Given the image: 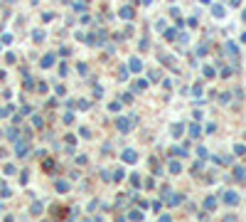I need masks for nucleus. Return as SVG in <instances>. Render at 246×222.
I'll list each match as a JSON object with an SVG mask.
<instances>
[{"label":"nucleus","instance_id":"obj_1","mask_svg":"<svg viewBox=\"0 0 246 222\" xmlns=\"http://www.w3.org/2000/svg\"><path fill=\"white\" fill-rule=\"evenodd\" d=\"M133 123H136V116H133V119H123V116L116 119V128H118L121 133H128L130 128H133Z\"/></svg>","mask_w":246,"mask_h":222},{"label":"nucleus","instance_id":"obj_2","mask_svg":"<svg viewBox=\"0 0 246 222\" xmlns=\"http://www.w3.org/2000/svg\"><path fill=\"white\" fill-rule=\"evenodd\" d=\"M221 197H224V202H226V205H229V207H234V205H239V193H234V190H224L221 193Z\"/></svg>","mask_w":246,"mask_h":222},{"label":"nucleus","instance_id":"obj_3","mask_svg":"<svg viewBox=\"0 0 246 222\" xmlns=\"http://www.w3.org/2000/svg\"><path fill=\"white\" fill-rule=\"evenodd\" d=\"M121 160L123 163H138V153L133 151V148H126V151L121 153Z\"/></svg>","mask_w":246,"mask_h":222},{"label":"nucleus","instance_id":"obj_4","mask_svg":"<svg viewBox=\"0 0 246 222\" xmlns=\"http://www.w3.org/2000/svg\"><path fill=\"white\" fill-rule=\"evenodd\" d=\"M27 151H30V141H17V146H15V153L17 156H27Z\"/></svg>","mask_w":246,"mask_h":222},{"label":"nucleus","instance_id":"obj_5","mask_svg":"<svg viewBox=\"0 0 246 222\" xmlns=\"http://www.w3.org/2000/svg\"><path fill=\"white\" fill-rule=\"evenodd\" d=\"M224 52L229 54V57H231L234 62L239 59V49H236V45H234V42H226V45H224Z\"/></svg>","mask_w":246,"mask_h":222},{"label":"nucleus","instance_id":"obj_6","mask_svg":"<svg viewBox=\"0 0 246 222\" xmlns=\"http://www.w3.org/2000/svg\"><path fill=\"white\" fill-rule=\"evenodd\" d=\"M182 200H185V195H180V193H172L167 197V205L170 207H177V205H182Z\"/></svg>","mask_w":246,"mask_h":222},{"label":"nucleus","instance_id":"obj_7","mask_svg":"<svg viewBox=\"0 0 246 222\" xmlns=\"http://www.w3.org/2000/svg\"><path fill=\"white\" fill-rule=\"evenodd\" d=\"M133 8H130V5H123L121 10H118V17H123V20H133Z\"/></svg>","mask_w":246,"mask_h":222},{"label":"nucleus","instance_id":"obj_8","mask_svg":"<svg viewBox=\"0 0 246 222\" xmlns=\"http://www.w3.org/2000/svg\"><path fill=\"white\" fill-rule=\"evenodd\" d=\"M128 69H130V72H140V69H143V62H140L138 57H133V59L128 62Z\"/></svg>","mask_w":246,"mask_h":222},{"label":"nucleus","instance_id":"obj_9","mask_svg":"<svg viewBox=\"0 0 246 222\" xmlns=\"http://www.w3.org/2000/svg\"><path fill=\"white\" fill-rule=\"evenodd\" d=\"M217 207V197L214 195H209V197H204V210L209 212V210H214Z\"/></svg>","mask_w":246,"mask_h":222},{"label":"nucleus","instance_id":"obj_10","mask_svg":"<svg viewBox=\"0 0 246 222\" xmlns=\"http://www.w3.org/2000/svg\"><path fill=\"white\" fill-rule=\"evenodd\" d=\"M170 195H172V188H170V185H162V188H160V200H165L167 202V197Z\"/></svg>","mask_w":246,"mask_h":222},{"label":"nucleus","instance_id":"obj_11","mask_svg":"<svg viewBox=\"0 0 246 222\" xmlns=\"http://www.w3.org/2000/svg\"><path fill=\"white\" fill-rule=\"evenodd\" d=\"M44 69H49L52 64H54V54H44V57H42V62H40Z\"/></svg>","mask_w":246,"mask_h":222},{"label":"nucleus","instance_id":"obj_12","mask_svg":"<svg viewBox=\"0 0 246 222\" xmlns=\"http://www.w3.org/2000/svg\"><path fill=\"white\" fill-rule=\"evenodd\" d=\"M54 188H57V193H67V190H69V183H67V180H57Z\"/></svg>","mask_w":246,"mask_h":222},{"label":"nucleus","instance_id":"obj_13","mask_svg":"<svg viewBox=\"0 0 246 222\" xmlns=\"http://www.w3.org/2000/svg\"><path fill=\"white\" fill-rule=\"evenodd\" d=\"M145 86H148V79H136L133 82V91H143Z\"/></svg>","mask_w":246,"mask_h":222},{"label":"nucleus","instance_id":"obj_14","mask_svg":"<svg viewBox=\"0 0 246 222\" xmlns=\"http://www.w3.org/2000/svg\"><path fill=\"white\" fill-rule=\"evenodd\" d=\"M234 178H236L239 183H246V170H244V168H234Z\"/></svg>","mask_w":246,"mask_h":222},{"label":"nucleus","instance_id":"obj_15","mask_svg":"<svg viewBox=\"0 0 246 222\" xmlns=\"http://www.w3.org/2000/svg\"><path fill=\"white\" fill-rule=\"evenodd\" d=\"M199 133H202L199 123H192V126H190V138H199Z\"/></svg>","mask_w":246,"mask_h":222},{"label":"nucleus","instance_id":"obj_16","mask_svg":"<svg viewBox=\"0 0 246 222\" xmlns=\"http://www.w3.org/2000/svg\"><path fill=\"white\" fill-rule=\"evenodd\" d=\"M86 5H89V0H77V3H74V10H77V12H84Z\"/></svg>","mask_w":246,"mask_h":222},{"label":"nucleus","instance_id":"obj_17","mask_svg":"<svg viewBox=\"0 0 246 222\" xmlns=\"http://www.w3.org/2000/svg\"><path fill=\"white\" fill-rule=\"evenodd\" d=\"M74 106H77V109H81V111H86V109H91V101L81 99V101H74Z\"/></svg>","mask_w":246,"mask_h":222},{"label":"nucleus","instance_id":"obj_18","mask_svg":"<svg viewBox=\"0 0 246 222\" xmlns=\"http://www.w3.org/2000/svg\"><path fill=\"white\" fill-rule=\"evenodd\" d=\"M224 12H226L224 5H214V8H212V15H214V17H224Z\"/></svg>","mask_w":246,"mask_h":222},{"label":"nucleus","instance_id":"obj_19","mask_svg":"<svg viewBox=\"0 0 246 222\" xmlns=\"http://www.w3.org/2000/svg\"><path fill=\"white\" fill-rule=\"evenodd\" d=\"M32 123H34V128H42V126H44V119H42L40 114H34V116H32Z\"/></svg>","mask_w":246,"mask_h":222},{"label":"nucleus","instance_id":"obj_20","mask_svg":"<svg viewBox=\"0 0 246 222\" xmlns=\"http://www.w3.org/2000/svg\"><path fill=\"white\" fill-rule=\"evenodd\" d=\"M182 131H185V126H182V123H175V126H172V136H175V138H180Z\"/></svg>","mask_w":246,"mask_h":222},{"label":"nucleus","instance_id":"obj_21","mask_svg":"<svg viewBox=\"0 0 246 222\" xmlns=\"http://www.w3.org/2000/svg\"><path fill=\"white\" fill-rule=\"evenodd\" d=\"M128 220H136V222H138V220H143V212H140V210H130V212H128Z\"/></svg>","mask_w":246,"mask_h":222},{"label":"nucleus","instance_id":"obj_22","mask_svg":"<svg viewBox=\"0 0 246 222\" xmlns=\"http://www.w3.org/2000/svg\"><path fill=\"white\" fill-rule=\"evenodd\" d=\"M62 123H67V126H71V123H74V114H71V111H67V114L62 116Z\"/></svg>","mask_w":246,"mask_h":222},{"label":"nucleus","instance_id":"obj_23","mask_svg":"<svg viewBox=\"0 0 246 222\" xmlns=\"http://www.w3.org/2000/svg\"><path fill=\"white\" fill-rule=\"evenodd\" d=\"M182 170V163L180 160H172V163H170V173H180Z\"/></svg>","mask_w":246,"mask_h":222},{"label":"nucleus","instance_id":"obj_24","mask_svg":"<svg viewBox=\"0 0 246 222\" xmlns=\"http://www.w3.org/2000/svg\"><path fill=\"white\" fill-rule=\"evenodd\" d=\"M219 104H231V94H229V91L219 94Z\"/></svg>","mask_w":246,"mask_h":222},{"label":"nucleus","instance_id":"obj_25","mask_svg":"<svg viewBox=\"0 0 246 222\" xmlns=\"http://www.w3.org/2000/svg\"><path fill=\"white\" fill-rule=\"evenodd\" d=\"M128 202H130V200H128L126 195H121V197L116 200V210H118V207H126V205H128Z\"/></svg>","mask_w":246,"mask_h":222},{"label":"nucleus","instance_id":"obj_26","mask_svg":"<svg viewBox=\"0 0 246 222\" xmlns=\"http://www.w3.org/2000/svg\"><path fill=\"white\" fill-rule=\"evenodd\" d=\"M64 215H67V212H64L59 205H54V207H52V217H64Z\"/></svg>","mask_w":246,"mask_h":222},{"label":"nucleus","instance_id":"obj_27","mask_svg":"<svg viewBox=\"0 0 246 222\" xmlns=\"http://www.w3.org/2000/svg\"><path fill=\"white\" fill-rule=\"evenodd\" d=\"M32 40H34V42H42V40H44V32H42V30H34V32H32Z\"/></svg>","mask_w":246,"mask_h":222},{"label":"nucleus","instance_id":"obj_28","mask_svg":"<svg viewBox=\"0 0 246 222\" xmlns=\"http://www.w3.org/2000/svg\"><path fill=\"white\" fill-rule=\"evenodd\" d=\"M175 37H177V30H165V40L167 42H172Z\"/></svg>","mask_w":246,"mask_h":222},{"label":"nucleus","instance_id":"obj_29","mask_svg":"<svg viewBox=\"0 0 246 222\" xmlns=\"http://www.w3.org/2000/svg\"><path fill=\"white\" fill-rule=\"evenodd\" d=\"M214 74H217V69H214L212 64H207V67H204V77H209V79H212Z\"/></svg>","mask_w":246,"mask_h":222},{"label":"nucleus","instance_id":"obj_30","mask_svg":"<svg viewBox=\"0 0 246 222\" xmlns=\"http://www.w3.org/2000/svg\"><path fill=\"white\" fill-rule=\"evenodd\" d=\"M187 151H190V148H187V146H180V148H175L172 153H177L180 158H185V156H187Z\"/></svg>","mask_w":246,"mask_h":222},{"label":"nucleus","instance_id":"obj_31","mask_svg":"<svg viewBox=\"0 0 246 222\" xmlns=\"http://www.w3.org/2000/svg\"><path fill=\"white\" fill-rule=\"evenodd\" d=\"M207 52H209V45H199L197 47V57H204Z\"/></svg>","mask_w":246,"mask_h":222},{"label":"nucleus","instance_id":"obj_32","mask_svg":"<svg viewBox=\"0 0 246 222\" xmlns=\"http://www.w3.org/2000/svg\"><path fill=\"white\" fill-rule=\"evenodd\" d=\"M234 156H246V146H234Z\"/></svg>","mask_w":246,"mask_h":222},{"label":"nucleus","instance_id":"obj_33","mask_svg":"<svg viewBox=\"0 0 246 222\" xmlns=\"http://www.w3.org/2000/svg\"><path fill=\"white\" fill-rule=\"evenodd\" d=\"M123 178H126L123 168H116V170H113V180H123Z\"/></svg>","mask_w":246,"mask_h":222},{"label":"nucleus","instance_id":"obj_34","mask_svg":"<svg viewBox=\"0 0 246 222\" xmlns=\"http://www.w3.org/2000/svg\"><path fill=\"white\" fill-rule=\"evenodd\" d=\"M30 212H32V215H40V212H42V202H34V205L30 207Z\"/></svg>","mask_w":246,"mask_h":222},{"label":"nucleus","instance_id":"obj_35","mask_svg":"<svg viewBox=\"0 0 246 222\" xmlns=\"http://www.w3.org/2000/svg\"><path fill=\"white\" fill-rule=\"evenodd\" d=\"M202 168H204V163H202V160H195V165H192V173L197 175V173H199Z\"/></svg>","mask_w":246,"mask_h":222},{"label":"nucleus","instance_id":"obj_36","mask_svg":"<svg viewBox=\"0 0 246 222\" xmlns=\"http://www.w3.org/2000/svg\"><path fill=\"white\" fill-rule=\"evenodd\" d=\"M177 40H180V45H187V42H190V37H187V32H180Z\"/></svg>","mask_w":246,"mask_h":222},{"label":"nucleus","instance_id":"obj_37","mask_svg":"<svg viewBox=\"0 0 246 222\" xmlns=\"http://www.w3.org/2000/svg\"><path fill=\"white\" fill-rule=\"evenodd\" d=\"M130 183H133L136 188H140V175H138V173H133V175H130Z\"/></svg>","mask_w":246,"mask_h":222},{"label":"nucleus","instance_id":"obj_38","mask_svg":"<svg viewBox=\"0 0 246 222\" xmlns=\"http://www.w3.org/2000/svg\"><path fill=\"white\" fill-rule=\"evenodd\" d=\"M126 77H128V67H121V69H118V79L123 82Z\"/></svg>","mask_w":246,"mask_h":222},{"label":"nucleus","instance_id":"obj_39","mask_svg":"<svg viewBox=\"0 0 246 222\" xmlns=\"http://www.w3.org/2000/svg\"><path fill=\"white\" fill-rule=\"evenodd\" d=\"M192 94H195L197 99L202 96V84H195V86H192Z\"/></svg>","mask_w":246,"mask_h":222},{"label":"nucleus","instance_id":"obj_40","mask_svg":"<svg viewBox=\"0 0 246 222\" xmlns=\"http://www.w3.org/2000/svg\"><path fill=\"white\" fill-rule=\"evenodd\" d=\"M130 101H133V94H128V91H126V94L121 96V104H130Z\"/></svg>","mask_w":246,"mask_h":222},{"label":"nucleus","instance_id":"obj_41","mask_svg":"<svg viewBox=\"0 0 246 222\" xmlns=\"http://www.w3.org/2000/svg\"><path fill=\"white\" fill-rule=\"evenodd\" d=\"M148 77H150V82H155V79H160V72H158V69H150Z\"/></svg>","mask_w":246,"mask_h":222},{"label":"nucleus","instance_id":"obj_42","mask_svg":"<svg viewBox=\"0 0 246 222\" xmlns=\"http://www.w3.org/2000/svg\"><path fill=\"white\" fill-rule=\"evenodd\" d=\"M54 91H57V96H64V94H67V89H64L62 84H57V86H54Z\"/></svg>","mask_w":246,"mask_h":222},{"label":"nucleus","instance_id":"obj_43","mask_svg":"<svg viewBox=\"0 0 246 222\" xmlns=\"http://www.w3.org/2000/svg\"><path fill=\"white\" fill-rule=\"evenodd\" d=\"M79 136H81V138H89V136H91V131L84 126V128H79Z\"/></svg>","mask_w":246,"mask_h":222},{"label":"nucleus","instance_id":"obj_44","mask_svg":"<svg viewBox=\"0 0 246 222\" xmlns=\"http://www.w3.org/2000/svg\"><path fill=\"white\" fill-rule=\"evenodd\" d=\"M197 158H199V160H204V158H207V151H204V148H202V146L197 148Z\"/></svg>","mask_w":246,"mask_h":222},{"label":"nucleus","instance_id":"obj_45","mask_svg":"<svg viewBox=\"0 0 246 222\" xmlns=\"http://www.w3.org/2000/svg\"><path fill=\"white\" fill-rule=\"evenodd\" d=\"M77 72H79V74H86V72H89V67L81 62V64H77Z\"/></svg>","mask_w":246,"mask_h":222},{"label":"nucleus","instance_id":"obj_46","mask_svg":"<svg viewBox=\"0 0 246 222\" xmlns=\"http://www.w3.org/2000/svg\"><path fill=\"white\" fill-rule=\"evenodd\" d=\"M197 22H199V17L195 15V17H190V20H187V25H190V27H197Z\"/></svg>","mask_w":246,"mask_h":222},{"label":"nucleus","instance_id":"obj_47","mask_svg":"<svg viewBox=\"0 0 246 222\" xmlns=\"http://www.w3.org/2000/svg\"><path fill=\"white\" fill-rule=\"evenodd\" d=\"M10 111H12V106H5V109H0V119H3V116H8Z\"/></svg>","mask_w":246,"mask_h":222},{"label":"nucleus","instance_id":"obj_48","mask_svg":"<svg viewBox=\"0 0 246 222\" xmlns=\"http://www.w3.org/2000/svg\"><path fill=\"white\" fill-rule=\"evenodd\" d=\"M155 30H158V32H165V22L158 20V22H155Z\"/></svg>","mask_w":246,"mask_h":222},{"label":"nucleus","instance_id":"obj_49","mask_svg":"<svg viewBox=\"0 0 246 222\" xmlns=\"http://www.w3.org/2000/svg\"><path fill=\"white\" fill-rule=\"evenodd\" d=\"M77 163H79V165H86L89 158H86V156H77Z\"/></svg>","mask_w":246,"mask_h":222},{"label":"nucleus","instance_id":"obj_50","mask_svg":"<svg viewBox=\"0 0 246 222\" xmlns=\"http://www.w3.org/2000/svg\"><path fill=\"white\" fill-rule=\"evenodd\" d=\"M101 178H103V183H111V173L108 170H101Z\"/></svg>","mask_w":246,"mask_h":222},{"label":"nucleus","instance_id":"obj_51","mask_svg":"<svg viewBox=\"0 0 246 222\" xmlns=\"http://www.w3.org/2000/svg\"><path fill=\"white\" fill-rule=\"evenodd\" d=\"M160 207H162V200H155V202H153V210L160 212Z\"/></svg>","mask_w":246,"mask_h":222},{"label":"nucleus","instance_id":"obj_52","mask_svg":"<svg viewBox=\"0 0 246 222\" xmlns=\"http://www.w3.org/2000/svg\"><path fill=\"white\" fill-rule=\"evenodd\" d=\"M67 72H69V67H67V64L62 62V64H59V74H62V77H64V74H67Z\"/></svg>","mask_w":246,"mask_h":222},{"label":"nucleus","instance_id":"obj_53","mask_svg":"<svg viewBox=\"0 0 246 222\" xmlns=\"http://www.w3.org/2000/svg\"><path fill=\"white\" fill-rule=\"evenodd\" d=\"M27 178H30V173H27V170H22V173H20V183H27Z\"/></svg>","mask_w":246,"mask_h":222},{"label":"nucleus","instance_id":"obj_54","mask_svg":"<svg viewBox=\"0 0 246 222\" xmlns=\"http://www.w3.org/2000/svg\"><path fill=\"white\" fill-rule=\"evenodd\" d=\"M5 173H8V175H12V173H15V165H10V163H8V165H5Z\"/></svg>","mask_w":246,"mask_h":222},{"label":"nucleus","instance_id":"obj_55","mask_svg":"<svg viewBox=\"0 0 246 222\" xmlns=\"http://www.w3.org/2000/svg\"><path fill=\"white\" fill-rule=\"evenodd\" d=\"M8 136H10L12 141H15V138H17V128H10V131H8Z\"/></svg>","mask_w":246,"mask_h":222},{"label":"nucleus","instance_id":"obj_56","mask_svg":"<svg viewBox=\"0 0 246 222\" xmlns=\"http://www.w3.org/2000/svg\"><path fill=\"white\" fill-rule=\"evenodd\" d=\"M25 89H34V82L32 79H25Z\"/></svg>","mask_w":246,"mask_h":222},{"label":"nucleus","instance_id":"obj_57","mask_svg":"<svg viewBox=\"0 0 246 222\" xmlns=\"http://www.w3.org/2000/svg\"><path fill=\"white\" fill-rule=\"evenodd\" d=\"M229 5H231V8H239V5H241V0H229Z\"/></svg>","mask_w":246,"mask_h":222},{"label":"nucleus","instance_id":"obj_58","mask_svg":"<svg viewBox=\"0 0 246 222\" xmlns=\"http://www.w3.org/2000/svg\"><path fill=\"white\" fill-rule=\"evenodd\" d=\"M133 3H138V0H133ZM153 0H140V5H150Z\"/></svg>","mask_w":246,"mask_h":222},{"label":"nucleus","instance_id":"obj_59","mask_svg":"<svg viewBox=\"0 0 246 222\" xmlns=\"http://www.w3.org/2000/svg\"><path fill=\"white\" fill-rule=\"evenodd\" d=\"M241 42H246V32H244V35H241Z\"/></svg>","mask_w":246,"mask_h":222},{"label":"nucleus","instance_id":"obj_60","mask_svg":"<svg viewBox=\"0 0 246 222\" xmlns=\"http://www.w3.org/2000/svg\"><path fill=\"white\" fill-rule=\"evenodd\" d=\"M5 3H8V5H12V3H15V0H5Z\"/></svg>","mask_w":246,"mask_h":222},{"label":"nucleus","instance_id":"obj_61","mask_svg":"<svg viewBox=\"0 0 246 222\" xmlns=\"http://www.w3.org/2000/svg\"><path fill=\"white\" fill-rule=\"evenodd\" d=\"M244 22H246V10H244Z\"/></svg>","mask_w":246,"mask_h":222},{"label":"nucleus","instance_id":"obj_62","mask_svg":"<svg viewBox=\"0 0 246 222\" xmlns=\"http://www.w3.org/2000/svg\"><path fill=\"white\" fill-rule=\"evenodd\" d=\"M199 3H209V0H199Z\"/></svg>","mask_w":246,"mask_h":222},{"label":"nucleus","instance_id":"obj_63","mask_svg":"<svg viewBox=\"0 0 246 222\" xmlns=\"http://www.w3.org/2000/svg\"><path fill=\"white\" fill-rule=\"evenodd\" d=\"M244 141H246V133H244Z\"/></svg>","mask_w":246,"mask_h":222}]
</instances>
